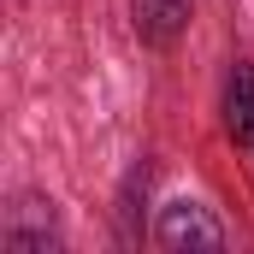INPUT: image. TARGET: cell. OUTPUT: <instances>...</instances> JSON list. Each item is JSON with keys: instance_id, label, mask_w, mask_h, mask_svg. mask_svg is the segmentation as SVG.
I'll use <instances>...</instances> for the list:
<instances>
[{"instance_id": "obj_1", "label": "cell", "mask_w": 254, "mask_h": 254, "mask_svg": "<svg viewBox=\"0 0 254 254\" xmlns=\"http://www.w3.org/2000/svg\"><path fill=\"white\" fill-rule=\"evenodd\" d=\"M160 249H172V254H190V249H201V254H213V249H225V231H219V219L201 207V201H172L166 213H160Z\"/></svg>"}, {"instance_id": "obj_3", "label": "cell", "mask_w": 254, "mask_h": 254, "mask_svg": "<svg viewBox=\"0 0 254 254\" xmlns=\"http://www.w3.org/2000/svg\"><path fill=\"white\" fill-rule=\"evenodd\" d=\"M225 130L237 142L254 136V65H237L231 83H225Z\"/></svg>"}, {"instance_id": "obj_2", "label": "cell", "mask_w": 254, "mask_h": 254, "mask_svg": "<svg viewBox=\"0 0 254 254\" xmlns=\"http://www.w3.org/2000/svg\"><path fill=\"white\" fill-rule=\"evenodd\" d=\"M130 18L148 48H172L190 24V0H130Z\"/></svg>"}, {"instance_id": "obj_4", "label": "cell", "mask_w": 254, "mask_h": 254, "mask_svg": "<svg viewBox=\"0 0 254 254\" xmlns=\"http://www.w3.org/2000/svg\"><path fill=\"white\" fill-rule=\"evenodd\" d=\"M249 148H254V136H249Z\"/></svg>"}]
</instances>
